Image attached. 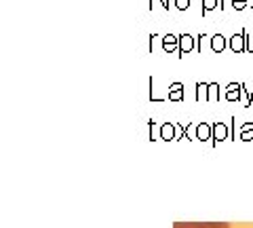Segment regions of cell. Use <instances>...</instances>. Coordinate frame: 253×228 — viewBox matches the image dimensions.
<instances>
[{
	"label": "cell",
	"mask_w": 253,
	"mask_h": 228,
	"mask_svg": "<svg viewBox=\"0 0 253 228\" xmlns=\"http://www.w3.org/2000/svg\"><path fill=\"white\" fill-rule=\"evenodd\" d=\"M230 49L234 53L247 51V30H241L238 34H234V36L230 38Z\"/></svg>",
	"instance_id": "obj_1"
},
{
	"label": "cell",
	"mask_w": 253,
	"mask_h": 228,
	"mask_svg": "<svg viewBox=\"0 0 253 228\" xmlns=\"http://www.w3.org/2000/svg\"><path fill=\"white\" fill-rule=\"evenodd\" d=\"M173 228H230L226 222H175Z\"/></svg>",
	"instance_id": "obj_2"
},
{
	"label": "cell",
	"mask_w": 253,
	"mask_h": 228,
	"mask_svg": "<svg viewBox=\"0 0 253 228\" xmlns=\"http://www.w3.org/2000/svg\"><path fill=\"white\" fill-rule=\"evenodd\" d=\"M194 36H190V34H181V36H179V57H184V55H188V53H192L194 51Z\"/></svg>",
	"instance_id": "obj_3"
},
{
	"label": "cell",
	"mask_w": 253,
	"mask_h": 228,
	"mask_svg": "<svg viewBox=\"0 0 253 228\" xmlns=\"http://www.w3.org/2000/svg\"><path fill=\"white\" fill-rule=\"evenodd\" d=\"M163 49H165L167 53L179 51V36H173V34H167V36H163Z\"/></svg>",
	"instance_id": "obj_4"
},
{
	"label": "cell",
	"mask_w": 253,
	"mask_h": 228,
	"mask_svg": "<svg viewBox=\"0 0 253 228\" xmlns=\"http://www.w3.org/2000/svg\"><path fill=\"white\" fill-rule=\"evenodd\" d=\"M211 49H213L215 53H222L224 49H226V38H224L222 34H213V36H211Z\"/></svg>",
	"instance_id": "obj_5"
},
{
	"label": "cell",
	"mask_w": 253,
	"mask_h": 228,
	"mask_svg": "<svg viewBox=\"0 0 253 228\" xmlns=\"http://www.w3.org/2000/svg\"><path fill=\"white\" fill-rule=\"evenodd\" d=\"M169 97H171V99H181V97H184V85H181V83H173Z\"/></svg>",
	"instance_id": "obj_6"
},
{
	"label": "cell",
	"mask_w": 253,
	"mask_h": 228,
	"mask_svg": "<svg viewBox=\"0 0 253 228\" xmlns=\"http://www.w3.org/2000/svg\"><path fill=\"white\" fill-rule=\"evenodd\" d=\"M241 89H243V85H234V83H232V85H228V91H226V97L228 99H238V95H241Z\"/></svg>",
	"instance_id": "obj_7"
},
{
	"label": "cell",
	"mask_w": 253,
	"mask_h": 228,
	"mask_svg": "<svg viewBox=\"0 0 253 228\" xmlns=\"http://www.w3.org/2000/svg\"><path fill=\"white\" fill-rule=\"evenodd\" d=\"M220 6V0H202V15H207L209 11H213Z\"/></svg>",
	"instance_id": "obj_8"
},
{
	"label": "cell",
	"mask_w": 253,
	"mask_h": 228,
	"mask_svg": "<svg viewBox=\"0 0 253 228\" xmlns=\"http://www.w3.org/2000/svg\"><path fill=\"white\" fill-rule=\"evenodd\" d=\"M232 6H234L236 11H243L245 6H247V0H232Z\"/></svg>",
	"instance_id": "obj_9"
},
{
	"label": "cell",
	"mask_w": 253,
	"mask_h": 228,
	"mask_svg": "<svg viewBox=\"0 0 253 228\" xmlns=\"http://www.w3.org/2000/svg\"><path fill=\"white\" fill-rule=\"evenodd\" d=\"M175 6H177L179 11H186L190 6V0H175Z\"/></svg>",
	"instance_id": "obj_10"
},
{
	"label": "cell",
	"mask_w": 253,
	"mask_h": 228,
	"mask_svg": "<svg viewBox=\"0 0 253 228\" xmlns=\"http://www.w3.org/2000/svg\"><path fill=\"white\" fill-rule=\"evenodd\" d=\"M215 89H217V85H215V83H211V85H209V97H211V99H215V97H217V91H215Z\"/></svg>",
	"instance_id": "obj_11"
},
{
	"label": "cell",
	"mask_w": 253,
	"mask_h": 228,
	"mask_svg": "<svg viewBox=\"0 0 253 228\" xmlns=\"http://www.w3.org/2000/svg\"><path fill=\"white\" fill-rule=\"evenodd\" d=\"M247 53H253V36H249V32H247Z\"/></svg>",
	"instance_id": "obj_12"
},
{
	"label": "cell",
	"mask_w": 253,
	"mask_h": 228,
	"mask_svg": "<svg viewBox=\"0 0 253 228\" xmlns=\"http://www.w3.org/2000/svg\"><path fill=\"white\" fill-rule=\"evenodd\" d=\"M158 2L163 4V9H165V11H169V2H167V0H158Z\"/></svg>",
	"instance_id": "obj_13"
},
{
	"label": "cell",
	"mask_w": 253,
	"mask_h": 228,
	"mask_svg": "<svg viewBox=\"0 0 253 228\" xmlns=\"http://www.w3.org/2000/svg\"><path fill=\"white\" fill-rule=\"evenodd\" d=\"M251 9H253V0H251Z\"/></svg>",
	"instance_id": "obj_14"
}]
</instances>
